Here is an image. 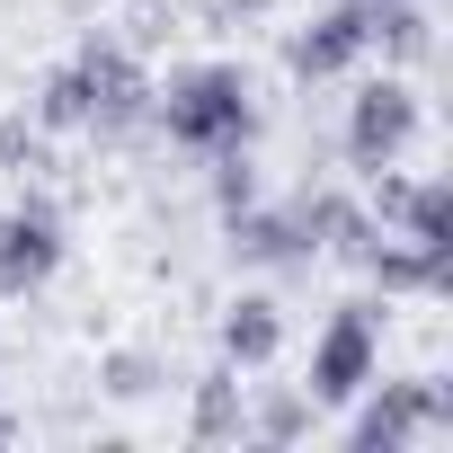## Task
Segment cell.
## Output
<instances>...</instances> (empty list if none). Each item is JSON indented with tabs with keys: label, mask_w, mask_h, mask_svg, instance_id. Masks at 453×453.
I'll return each mask as SVG.
<instances>
[{
	"label": "cell",
	"mask_w": 453,
	"mask_h": 453,
	"mask_svg": "<svg viewBox=\"0 0 453 453\" xmlns=\"http://www.w3.org/2000/svg\"><path fill=\"white\" fill-rule=\"evenodd\" d=\"M373 373H382V303H338V311L320 320V338H311V373H303L311 409H347Z\"/></svg>",
	"instance_id": "cell-3"
},
{
	"label": "cell",
	"mask_w": 453,
	"mask_h": 453,
	"mask_svg": "<svg viewBox=\"0 0 453 453\" xmlns=\"http://www.w3.org/2000/svg\"><path fill=\"white\" fill-rule=\"evenodd\" d=\"M365 45L382 54V72H418V63H435V19H426V0H373Z\"/></svg>",
	"instance_id": "cell-13"
},
{
	"label": "cell",
	"mask_w": 453,
	"mask_h": 453,
	"mask_svg": "<svg viewBox=\"0 0 453 453\" xmlns=\"http://www.w3.org/2000/svg\"><path fill=\"white\" fill-rule=\"evenodd\" d=\"M347 409H356V418H347V444H356V453H409L418 435H453V391H444V373H400V382L373 373Z\"/></svg>",
	"instance_id": "cell-2"
},
{
	"label": "cell",
	"mask_w": 453,
	"mask_h": 453,
	"mask_svg": "<svg viewBox=\"0 0 453 453\" xmlns=\"http://www.w3.org/2000/svg\"><path fill=\"white\" fill-rule=\"evenodd\" d=\"M222 250H232L241 267H311V241H303V222H294V204H241V213H222Z\"/></svg>",
	"instance_id": "cell-8"
},
{
	"label": "cell",
	"mask_w": 453,
	"mask_h": 453,
	"mask_svg": "<svg viewBox=\"0 0 453 453\" xmlns=\"http://www.w3.org/2000/svg\"><path fill=\"white\" fill-rule=\"evenodd\" d=\"M10 169H45V134L27 116H0V178Z\"/></svg>",
	"instance_id": "cell-19"
},
{
	"label": "cell",
	"mask_w": 453,
	"mask_h": 453,
	"mask_svg": "<svg viewBox=\"0 0 453 453\" xmlns=\"http://www.w3.org/2000/svg\"><path fill=\"white\" fill-rule=\"evenodd\" d=\"M311 426H320L311 391H258V400H250V435H258V444H303Z\"/></svg>",
	"instance_id": "cell-16"
},
{
	"label": "cell",
	"mask_w": 453,
	"mask_h": 453,
	"mask_svg": "<svg viewBox=\"0 0 453 453\" xmlns=\"http://www.w3.org/2000/svg\"><path fill=\"white\" fill-rule=\"evenodd\" d=\"M294 222H303V241H311V258H356L382 222L365 213V196H347V187H303L294 196Z\"/></svg>",
	"instance_id": "cell-9"
},
{
	"label": "cell",
	"mask_w": 453,
	"mask_h": 453,
	"mask_svg": "<svg viewBox=\"0 0 453 453\" xmlns=\"http://www.w3.org/2000/svg\"><path fill=\"white\" fill-rule=\"evenodd\" d=\"M81 72H89V134H134L142 116H151V72H142V54L125 45V36H89L81 45Z\"/></svg>",
	"instance_id": "cell-6"
},
{
	"label": "cell",
	"mask_w": 453,
	"mask_h": 453,
	"mask_svg": "<svg viewBox=\"0 0 453 453\" xmlns=\"http://www.w3.org/2000/svg\"><path fill=\"white\" fill-rule=\"evenodd\" d=\"M187 435H196V444H241V435H250V391H241V365L196 373V391H187Z\"/></svg>",
	"instance_id": "cell-11"
},
{
	"label": "cell",
	"mask_w": 453,
	"mask_h": 453,
	"mask_svg": "<svg viewBox=\"0 0 453 453\" xmlns=\"http://www.w3.org/2000/svg\"><path fill=\"white\" fill-rule=\"evenodd\" d=\"M356 267H365L382 294H444V285H453V258H444V250H418V241H400V232H373V241L356 250Z\"/></svg>",
	"instance_id": "cell-10"
},
{
	"label": "cell",
	"mask_w": 453,
	"mask_h": 453,
	"mask_svg": "<svg viewBox=\"0 0 453 453\" xmlns=\"http://www.w3.org/2000/svg\"><path fill=\"white\" fill-rule=\"evenodd\" d=\"M391 232L418 241V250H444L453 258V178H409L400 213H391Z\"/></svg>",
	"instance_id": "cell-14"
},
{
	"label": "cell",
	"mask_w": 453,
	"mask_h": 453,
	"mask_svg": "<svg viewBox=\"0 0 453 453\" xmlns=\"http://www.w3.org/2000/svg\"><path fill=\"white\" fill-rule=\"evenodd\" d=\"M258 10H267V0H204V19H213V27H232V19H258Z\"/></svg>",
	"instance_id": "cell-20"
},
{
	"label": "cell",
	"mask_w": 453,
	"mask_h": 453,
	"mask_svg": "<svg viewBox=\"0 0 453 453\" xmlns=\"http://www.w3.org/2000/svg\"><path fill=\"white\" fill-rule=\"evenodd\" d=\"M267 187H258V160L250 151H213V213H241V204H258Z\"/></svg>",
	"instance_id": "cell-18"
},
{
	"label": "cell",
	"mask_w": 453,
	"mask_h": 453,
	"mask_svg": "<svg viewBox=\"0 0 453 453\" xmlns=\"http://www.w3.org/2000/svg\"><path fill=\"white\" fill-rule=\"evenodd\" d=\"M160 382H169V373H160L151 347H107V356H98V391H107V400H151Z\"/></svg>",
	"instance_id": "cell-17"
},
{
	"label": "cell",
	"mask_w": 453,
	"mask_h": 453,
	"mask_svg": "<svg viewBox=\"0 0 453 453\" xmlns=\"http://www.w3.org/2000/svg\"><path fill=\"white\" fill-rule=\"evenodd\" d=\"M0 444H19V418H10V400H0Z\"/></svg>",
	"instance_id": "cell-21"
},
{
	"label": "cell",
	"mask_w": 453,
	"mask_h": 453,
	"mask_svg": "<svg viewBox=\"0 0 453 453\" xmlns=\"http://www.w3.org/2000/svg\"><path fill=\"white\" fill-rule=\"evenodd\" d=\"M222 365H241V373H258V365H276V347H285V303L276 294H241L232 311H222Z\"/></svg>",
	"instance_id": "cell-12"
},
{
	"label": "cell",
	"mask_w": 453,
	"mask_h": 453,
	"mask_svg": "<svg viewBox=\"0 0 453 453\" xmlns=\"http://www.w3.org/2000/svg\"><path fill=\"white\" fill-rule=\"evenodd\" d=\"M27 125H36V134H89V72H81V54H72V63H54V72L36 81Z\"/></svg>",
	"instance_id": "cell-15"
},
{
	"label": "cell",
	"mask_w": 453,
	"mask_h": 453,
	"mask_svg": "<svg viewBox=\"0 0 453 453\" xmlns=\"http://www.w3.org/2000/svg\"><path fill=\"white\" fill-rule=\"evenodd\" d=\"M63 213L54 196H19V204H0V303H27L63 276Z\"/></svg>",
	"instance_id": "cell-5"
},
{
	"label": "cell",
	"mask_w": 453,
	"mask_h": 453,
	"mask_svg": "<svg viewBox=\"0 0 453 453\" xmlns=\"http://www.w3.org/2000/svg\"><path fill=\"white\" fill-rule=\"evenodd\" d=\"M151 116L178 151L213 160V151H250L258 142V89L241 63H187L169 72V89H151Z\"/></svg>",
	"instance_id": "cell-1"
},
{
	"label": "cell",
	"mask_w": 453,
	"mask_h": 453,
	"mask_svg": "<svg viewBox=\"0 0 453 453\" xmlns=\"http://www.w3.org/2000/svg\"><path fill=\"white\" fill-rule=\"evenodd\" d=\"M365 27H373V0H338V10H320V19H303L294 36H285V72L311 89V81H347L373 45H365Z\"/></svg>",
	"instance_id": "cell-7"
},
{
	"label": "cell",
	"mask_w": 453,
	"mask_h": 453,
	"mask_svg": "<svg viewBox=\"0 0 453 453\" xmlns=\"http://www.w3.org/2000/svg\"><path fill=\"white\" fill-rule=\"evenodd\" d=\"M418 125H426V107H418V89H409V72H382V81H365L356 98H347V169H391L409 142H418Z\"/></svg>",
	"instance_id": "cell-4"
}]
</instances>
